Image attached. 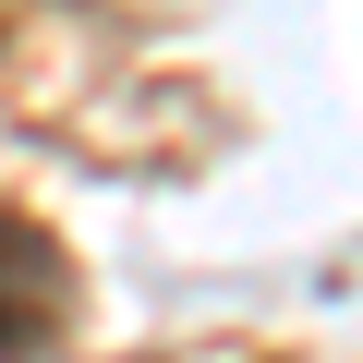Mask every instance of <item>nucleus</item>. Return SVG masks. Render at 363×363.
<instances>
[{"instance_id":"1","label":"nucleus","mask_w":363,"mask_h":363,"mask_svg":"<svg viewBox=\"0 0 363 363\" xmlns=\"http://www.w3.org/2000/svg\"><path fill=\"white\" fill-rule=\"evenodd\" d=\"M61 327H73V255L25 206H0V363L61 351Z\"/></svg>"},{"instance_id":"2","label":"nucleus","mask_w":363,"mask_h":363,"mask_svg":"<svg viewBox=\"0 0 363 363\" xmlns=\"http://www.w3.org/2000/svg\"><path fill=\"white\" fill-rule=\"evenodd\" d=\"M0 13H13V0H0Z\"/></svg>"}]
</instances>
